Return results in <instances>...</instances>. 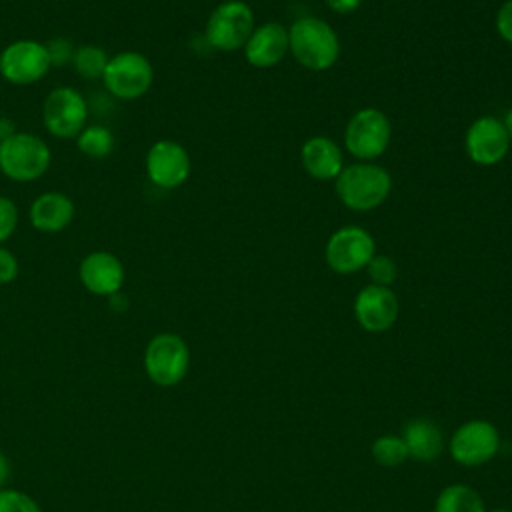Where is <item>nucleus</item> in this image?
Listing matches in <instances>:
<instances>
[{
    "mask_svg": "<svg viewBox=\"0 0 512 512\" xmlns=\"http://www.w3.org/2000/svg\"><path fill=\"white\" fill-rule=\"evenodd\" d=\"M288 52V30L278 22H266L252 30L244 44V56L254 68L276 66Z\"/></svg>",
    "mask_w": 512,
    "mask_h": 512,
    "instance_id": "nucleus-16",
    "label": "nucleus"
},
{
    "mask_svg": "<svg viewBox=\"0 0 512 512\" xmlns=\"http://www.w3.org/2000/svg\"><path fill=\"white\" fill-rule=\"evenodd\" d=\"M376 254V244L370 232L360 226L338 228L326 242V262L338 274H352L366 264Z\"/></svg>",
    "mask_w": 512,
    "mask_h": 512,
    "instance_id": "nucleus-10",
    "label": "nucleus"
},
{
    "mask_svg": "<svg viewBox=\"0 0 512 512\" xmlns=\"http://www.w3.org/2000/svg\"><path fill=\"white\" fill-rule=\"evenodd\" d=\"M496 30L500 38L512 44V0H506L496 14Z\"/></svg>",
    "mask_w": 512,
    "mask_h": 512,
    "instance_id": "nucleus-29",
    "label": "nucleus"
},
{
    "mask_svg": "<svg viewBox=\"0 0 512 512\" xmlns=\"http://www.w3.org/2000/svg\"><path fill=\"white\" fill-rule=\"evenodd\" d=\"M8 478H10V462H8V458L0 452V490H2V486L8 482Z\"/></svg>",
    "mask_w": 512,
    "mask_h": 512,
    "instance_id": "nucleus-31",
    "label": "nucleus"
},
{
    "mask_svg": "<svg viewBox=\"0 0 512 512\" xmlns=\"http://www.w3.org/2000/svg\"><path fill=\"white\" fill-rule=\"evenodd\" d=\"M52 162L50 146L32 132H14L0 142V172L14 182L42 178Z\"/></svg>",
    "mask_w": 512,
    "mask_h": 512,
    "instance_id": "nucleus-2",
    "label": "nucleus"
},
{
    "mask_svg": "<svg viewBox=\"0 0 512 512\" xmlns=\"http://www.w3.org/2000/svg\"><path fill=\"white\" fill-rule=\"evenodd\" d=\"M498 448V430L486 420H472L462 424L450 440V454L462 466L486 464L496 456Z\"/></svg>",
    "mask_w": 512,
    "mask_h": 512,
    "instance_id": "nucleus-12",
    "label": "nucleus"
},
{
    "mask_svg": "<svg viewBox=\"0 0 512 512\" xmlns=\"http://www.w3.org/2000/svg\"><path fill=\"white\" fill-rule=\"evenodd\" d=\"M18 258L12 250L0 246V284H10L18 276Z\"/></svg>",
    "mask_w": 512,
    "mask_h": 512,
    "instance_id": "nucleus-28",
    "label": "nucleus"
},
{
    "mask_svg": "<svg viewBox=\"0 0 512 512\" xmlns=\"http://www.w3.org/2000/svg\"><path fill=\"white\" fill-rule=\"evenodd\" d=\"M354 316L368 332L388 330L398 316V298L388 286L368 284L354 300Z\"/></svg>",
    "mask_w": 512,
    "mask_h": 512,
    "instance_id": "nucleus-15",
    "label": "nucleus"
},
{
    "mask_svg": "<svg viewBox=\"0 0 512 512\" xmlns=\"http://www.w3.org/2000/svg\"><path fill=\"white\" fill-rule=\"evenodd\" d=\"M190 350L188 344L174 332L156 334L144 352V370L148 378L162 386H176L188 372Z\"/></svg>",
    "mask_w": 512,
    "mask_h": 512,
    "instance_id": "nucleus-5",
    "label": "nucleus"
},
{
    "mask_svg": "<svg viewBox=\"0 0 512 512\" xmlns=\"http://www.w3.org/2000/svg\"><path fill=\"white\" fill-rule=\"evenodd\" d=\"M392 188L390 174L376 164H352L336 178V194L350 210H372L380 206Z\"/></svg>",
    "mask_w": 512,
    "mask_h": 512,
    "instance_id": "nucleus-3",
    "label": "nucleus"
},
{
    "mask_svg": "<svg viewBox=\"0 0 512 512\" xmlns=\"http://www.w3.org/2000/svg\"><path fill=\"white\" fill-rule=\"evenodd\" d=\"M434 512H486V508L476 490L452 484L438 494Z\"/></svg>",
    "mask_w": 512,
    "mask_h": 512,
    "instance_id": "nucleus-20",
    "label": "nucleus"
},
{
    "mask_svg": "<svg viewBox=\"0 0 512 512\" xmlns=\"http://www.w3.org/2000/svg\"><path fill=\"white\" fill-rule=\"evenodd\" d=\"M492 512H510V510H492Z\"/></svg>",
    "mask_w": 512,
    "mask_h": 512,
    "instance_id": "nucleus-34",
    "label": "nucleus"
},
{
    "mask_svg": "<svg viewBox=\"0 0 512 512\" xmlns=\"http://www.w3.org/2000/svg\"><path fill=\"white\" fill-rule=\"evenodd\" d=\"M366 270L372 284L376 286H390L396 280V264L390 256L374 254L372 260L366 264Z\"/></svg>",
    "mask_w": 512,
    "mask_h": 512,
    "instance_id": "nucleus-24",
    "label": "nucleus"
},
{
    "mask_svg": "<svg viewBox=\"0 0 512 512\" xmlns=\"http://www.w3.org/2000/svg\"><path fill=\"white\" fill-rule=\"evenodd\" d=\"M74 214L76 206L72 198L62 192H42L28 208L30 224L44 234L62 232L74 220Z\"/></svg>",
    "mask_w": 512,
    "mask_h": 512,
    "instance_id": "nucleus-17",
    "label": "nucleus"
},
{
    "mask_svg": "<svg viewBox=\"0 0 512 512\" xmlns=\"http://www.w3.org/2000/svg\"><path fill=\"white\" fill-rule=\"evenodd\" d=\"M0 512H40V508L20 490H0Z\"/></svg>",
    "mask_w": 512,
    "mask_h": 512,
    "instance_id": "nucleus-25",
    "label": "nucleus"
},
{
    "mask_svg": "<svg viewBox=\"0 0 512 512\" xmlns=\"http://www.w3.org/2000/svg\"><path fill=\"white\" fill-rule=\"evenodd\" d=\"M254 30V14L246 2L228 0L218 4L206 22L204 38L216 50L242 48Z\"/></svg>",
    "mask_w": 512,
    "mask_h": 512,
    "instance_id": "nucleus-6",
    "label": "nucleus"
},
{
    "mask_svg": "<svg viewBox=\"0 0 512 512\" xmlns=\"http://www.w3.org/2000/svg\"><path fill=\"white\" fill-rule=\"evenodd\" d=\"M46 50H48V58H50L52 66H62V64H70L72 62L74 46L66 38H52V40H48Z\"/></svg>",
    "mask_w": 512,
    "mask_h": 512,
    "instance_id": "nucleus-27",
    "label": "nucleus"
},
{
    "mask_svg": "<svg viewBox=\"0 0 512 512\" xmlns=\"http://www.w3.org/2000/svg\"><path fill=\"white\" fill-rule=\"evenodd\" d=\"M508 146V132L502 120L494 116H480L466 132V152L480 166L498 164L506 156Z\"/></svg>",
    "mask_w": 512,
    "mask_h": 512,
    "instance_id": "nucleus-14",
    "label": "nucleus"
},
{
    "mask_svg": "<svg viewBox=\"0 0 512 512\" xmlns=\"http://www.w3.org/2000/svg\"><path fill=\"white\" fill-rule=\"evenodd\" d=\"M50 68L46 44L38 40H14L0 52V76L14 86L36 84Z\"/></svg>",
    "mask_w": 512,
    "mask_h": 512,
    "instance_id": "nucleus-9",
    "label": "nucleus"
},
{
    "mask_svg": "<svg viewBox=\"0 0 512 512\" xmlns=\"http://www.w3.org/2000/svg\"><path fill=\"white\" fill-rule=\"evenodd\" d=\"M148 180L164 190L182 186L190 176V156L176 140L154 142L144 160Z\"/></svg>",
    "mask_w": 512,
    "mask_h": 512,
    "instance_id": "nucleus-11",
    "label": "nucleus"
},
{
    "mask_svg": "<svg viewBox=\"0 0 512 512\" xmlns=\"http://www.w3.org/2000/svg\"><path fill=\"white\" fill-rule=\"evenodd\" d=\"M78 150L88 158H106L114 148V134L108 126L90 124L74 138Z\"/></svg>",
    "mask_w": 512,
    "mask_h": 512,
    "instance_id": "nucleus-22",
    "label": "nucleus"
},
{
    "mask_svg": "<svg viewBox=\"0 0 512 512\" xmlns=\"http://www.w3.org/2000/svg\"><path fill=\"white\" fill-rule=\"evenodd\" d=\"M102 82L112 96L120 100H136L150 90L154 82V68L142 52L124 50L110 56Z\"/></svg>",
    "mask_w": 512,
    "mask_h": 512,
    "instance_id": "nucleus-4",
    "label": "nucleus"
},
{
    "mask_svg": "<svg viewBox=\"0 0 512 512\" xmlns=\"http://www.w3.org/2000/svg\"><path fill=\"white\" fill-rule=\"evenodd\" d=\"M328 4V8H332L338 14H350L354 12L362 0H324Z\"/></svg>",
    "mask_w": 512,
    "mask_h": 512,
    "instance_id": "nucleus-30",
    "label": "nucleus"
},
{
    "mask_svg": "<svg viewBox=\"0 0 512 512\" xmlns=\"http://www.w3.org/2000/svg\"><path fill=\"white\" fill-rule=\"evenodd\" d=\"M108 60H110V56L106 54L104 48H100L96 44H84V46L74 48V56H72L70 64L80 78L96 80V78H102Z\"/></svg>",
    "mask_w": 512,
    "mask_h": 512,
    "instance_id": "nucleus-21",
    "label": "nucleus"
},
{
    "mask_svg": "<svg viewBox=\"0 0 512 512\" xmlns=\"http://www.w3.org/2000/svg\"><path fill=\"white\" fill-rule=\"evenodd\" d=\"M502 124H504V128H506V132H508V138L512 140V108L506 112V116H504Z\"/></svg>",
    "mask_w": 512,
    "mask_h": 512,
    "instance_id": "nucleus-33",
    "label": "nucleus"
},
{
    "mask_svg": "<svg viewBox=\"0 0 512 512\" xmlns=\"http://www.w3.org/2000/svg\"><path fill=\"white\" fill-rule=\"evenodd\" d=\"M18 216V206L14 200L0 194V246L16 232Z\"/></svg>",
    "mask_w": 512,
    "mask_h": 512,
    "instance_id": "nucleus-26",
    "label": "nucleus"
},
{
    "mask_svg": "<svg viewBox=\"0 0 512 512\" xmlns=\"http://www.w3.org/2000/svg\"><path fill=\"white\" fill-rule=\"evenodd\" d=\"M88 120V104L80 90L58 86L48 92L42 104V124L54 138H76Z\"/></svg>",
    "mask_w": 512,
    "mask_h": 512,
    "instance_id": "nucleus-7",
    "label": "nucleus"
},
{
    "mask_svg": "<svg viewBox=\"0 0 512 512\" xmlns=\"http://www.w3.org/2000/svg\"><path fill=\"white\" fill-rule=\"evenodd\" d=\"M302 166L316 180H332L344 168L338 144L326 136H314L302 146Z\"/></svg>",
    "mask_w": 512,
    "mask_h": 512,
    "instance_id": "nucleus-18",
    "label": "nucleus"
},
{
    "mask_svg": "<svg viewBox=\"0 0 512 512\" xmlns=\"http://www.w3.org/2000/svg\"><path fill=\"white\" fill-rule=\"evenodd\" d=\"M288 50L308 70H328L340 56L336 32L320 18H300L288 28Z\"/></svg>",
    "mask_w": 512,
    "mask_h": 512,
    "instance_id": "nucleus-1",
    "label": "nucleus"
},
{
    "mask_svg": "<svg viewBox=\"0 0 512 512\" xmlns=\"http://www.w3.org/2000/svg\"><path fill=\"white\" fill-rule=\"evenodd\" d=\"M14 132H16V128H14V124L10 122V118H0V142H2L4 138L12 136Z\"/></svg>",
    "mask_w": 512,
    "mask_h": 512,
    "instance_id": "nucleus-32",
    "label": "nucleus"
},
{
    "mask_svg": "<svg viewBox=\"0 0 512 512\" xmlns=\"http://www.w3.org/2000/svg\"><path fill=\"white\" fill-rule=\"evenodd\" d=\"M402 440L408 448V456L420 462H432L442 452L440 428L428 418H414L402 430Z\"/></svg>",
    "mask_w": 512,
    "mask_h": 512,
    "instance_id": "nucleus-19",
    "label": "nucleus"
},
{
    "mask_svg": "<svg viewBox=\"0 0 512 512\" xmlns=\"http://www.w3.org/2000/svg\"><path fill=\"white\" fill-rule=\"evenodd\" d=\"M372 456L378 464L392 468V466H400L408 458V448H406L402 436L384 434L374 440Z\"/></svg>",
    "mask_w": 512,
    "mask_h": 512,
    "instance_id": "nucleus-23",
    "label": "nucleus"
},
{
    "mask_svg": "<svg viewBox=\"0 0 512 512\" xmlns=\"http://www.w3.org/2000/svg\"><path fill=\"white\" fill-rule=\"evenodd\" d=\"M392 138V124L384 112L376 108L358 110L346 124V150L360 160H374L382 156Z\"/></svg>",
    "mask_w": 512,
    "mask_h": 512,
    "instance_id": "nucleus-8",
    "label": "nucleus"
},
{
    "mask_svg": "<svg viewBox=\"0 0 512 512\" xmlns=\"http://www.w3.org/2000/svg\"><path fill=\"white\" fill-rule=\"evenodd\" d=\"M78 278L90 294L114 296L124 284L126 270L116 254L108 250H94L82 258Z\"/></svg>",
    "mask_w": 512,
    "mask_h": 512,
    "instance_id": "nucleus-13",
    "label": "nucleus"
}]
</instances>
